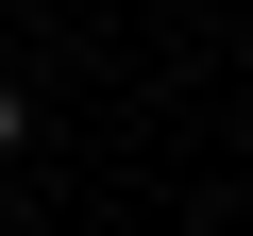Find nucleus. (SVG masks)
Segmentation results:
<instances>
[{
  "label": "nucleus",
  "mask_w": 253,
  "mask_h": 236,
  "mask_svg": "<svg viewBox=\"0 0 253 236\" xmlns=\"http://www.w3.org/2000/svg\"><path fill=\"white\" fill-rule=\"evenodd\" d=\"M0 152H17V84H0Z\"/></svg>",
  "instance_id": "1"
}]
</instances>
